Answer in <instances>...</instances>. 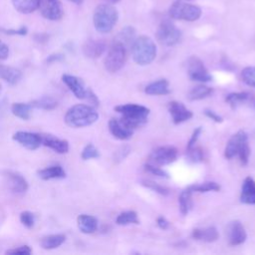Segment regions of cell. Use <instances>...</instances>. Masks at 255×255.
Masks as SVG:
<instances>
[{
    "instance_id": "cell-22",
    "label": "cell",
    "mask_w": 255,
    "mask_h": 255,
    "mask_svg": "<svg viewBox=\"0 0 255 255\" xmlns=\"http://www.w3.org/2000/svg\"><path fill=\"white\" fill-rule=\"evenodd\" d=\"M240 201L245 204H255V180L251 176H247L242 183Z\"/></svg>"
},
{
    "instance_id": "cell-27",
    "label": "cell",
    "mask_w": 255,
    "mask_h": 255,
    "mask_svg": "<svg viewBox=\"0 0 255 255\" xmlns=\"http://www.w3.org/2000/svg\"><path fill=\"white\" fill-rule=\"evenodd\" d=\"M135 38H136L135 37V29L131 26H127V27L123 28L118 33V35L115 37L114 41H117L128 48V47L131 46V44Z\"/></svg>"
},
{
    "instance_id": "cell-39",
    "label": "cell",
    "mask_w": 255,
    "mask_h": 255,
    "mask_svg": "<svg viewBox=\"0 0 255 255\" xmlns=\"http://www.w3.org/2000/svg\"><path fill=\"white\" fill-rule=\"evenodd\" d=\"M100 156V152L98 150V148L92 144V143H88L82 150L81 153V157L84 160H88V159H92V158H98Z\"/></svg>"
},
{
    "instance_id": "cell-43",
    "label": "cell",
    "mask_w": 255,
    "mask_h": 255,
    "mask_svg": "<svg viewBox=\"0 0 255 255\" xmlns=\"http://www.w3.org/2000/svg\"><path fill=\"white\" fill-rule=\"evenodd\" d=\"M5 253L12 255H29L32 253V249L28 245H22L13 249H9Z\"/></svg>"
},
{
    "instance_id": "cell-34",
    "label": "cell",
    "mask_w": 255,
    "mask_h": 255,
    "mask_svg": "<svg viewBox=\"0 0 255 255\" xmlns=\"http://www.w3.org/2000/svg\"><path fill=\"white\" fill-rule=\"evenodd\" d=\"M116 223L119 225H128V224H138L139 220L137 217V213L133 210H128L121 212L117 218Z\"/></svg>"
},
{
    "instance_id": "cell-4",
    "label": "cell",
    "mask_w": 255,
    "mask_h": 255,
    "mask_svg": "<svg viewBox=\"0 0 255 255\" xmlns=\"http://www.w3.org/2000/svg\"><path fill=\"white\" fill-rule=\"evenodd\" d=\"M118 19V10L110 3L97 6L93 15V23L96 30L103 34L110 33L116 26Z\"/></svg>"
},
{
    "instance_id": "cell-23",
    "label": "cell",
    "mask_w": 255,
    "mask_h": 255,
    "mask_svg": "<svg viewBox=\"0 0 255 255\" xmlns=\"http://www.w3.org/2000/svg\"><path fill=\"white\" fill-rule=\"evenodd\" d=\"M78 228L82 233L91 234L98 229V219L89 214H80L77 218Z\"/></svg>"
},
{
    "instance_id": "cell-44",
    "label": "cell",
    "mask_w": 255,
    "mask_h": 255,
    "mask_svg": "<svg viewBox=\"0 0 255 255\" xmlns=\"http://www.w3.org/2000/svg\"><path fill=\"white\" fill-rule=\"evenodd\" d=\"M201 132H202V128H201V127H197V128L193 130V132H192V134H191V136H190V139H189L188 142H187L186 149H188V148L192 147L193 145H195V143L197 142L198 137H199V135L201 134Z\"/></svg>"
},
{
    "instance_id": "cell-36",
    "label": "cell",
    "mask_w": 255,
    "mask_h": 255,
    "mask_svg": "<svg viewBox=\"0 0 255 255\" xmlns=\"http://www.w3.org/2000/svg\"><path fill=\"white\" fill-rule=\"evenodd\" d=\"M242 81L250 86L255 88V67H246L241 72Z\"/></svg>"
},
{
    "instance_id": "cell-8",
    "label": "cell",
    "mask_w": 255,
    "mask_h": 255,
    "mask_svg": "<svg viewBox=\"0 0 255 255\" xmlns=\"http://www.w3.org/2000/svg\"><path fill=\"white\" fill-rule=\"evenodd\" d=\"M187 74L192 81L200 83H207L213 79L204 63L196 56H191L187 59Z\"/></svg>"
},
{
    "instance_id": "cell-5",
    "label": "cell",
    "mask_w": 255,
    "mask_h": 255,
    "mask_svg": "<svg viewBox=\"0 0 255 255\" xmlns=\"http://www.w3.org/2000/svg\"><path fill=\"white\" fill-rule=\"evenodd\" d=\"M200 7L190 4L181 0H176L168 8V14L170 18L175 20H182L187 22H194L201 16Z\"/></svg>"
},
{
    "instance_id": "cell-14",
    "label": "cell",
    "mask_w": 255,
    "mask_h": 255,
    "mask_svg": "<svg viewBox=\"0 0 255 255\" xmlns=\"http://www.w3.org/2000/svg\"><path fill=\"white\" fill-rule=\"evenodd\" d=\"M225 102L232 108L237 109L239 106L247 105L255 110V96L248 92L230 93L226 96Z\"/></svg>"
},
{
    "instance_id": "cell-45",
    "label": "cell",
    "mask_w": 255,
    "mask_h": 255,
    "mask_svg": "<svg viewBox=\"0 0 255 255\" xmlns=\"http://www.w3.org/2000/svg\"><path fill=\"white\" fill-rule=\"evenodd\" d=\"M203 113H204V115H205L208 119L212 120L213 122H215V123H217V124L223 122V118H222L221 116H219L218 114H216L215 112L211 111V110H204Z\"/></svg>"
},
{
    "instance_id": "cell-11",
    "label": "cell",
    "mask_w": 255,
    "mask_h": 255,
    "mask_svg": "<svg viewBox=\"0 0 255 255\" xmlns=\"http://www.w3.org/2000/svg\"><path fill=\"white\" fill-rule=\"evenodd\" d=\"M62 80L65 83V85L70 89V91L75 95V97L77 99L87 100L91 89H89L85 86V83L83 82L82 79H80L76 76H73V75L64 74L62 76Z\"/></svg>"
},
{
    "instance_id": "cell-15",
    "label": "cell",
    "mask_w": 255,
    "mask_h": 255,
    "mask_svg": "<svg viewBox=\"0 0 255 255\" xmlns=\"http://www.w3.org/2000/svg\"><path fill=\"white\" fill-rule=\"evenodd\" d=\"M107 44L102 39H89L83 45V53L90 59L100 58L106 51Z\"/></svg>"
},
{
    "instance_id": "cell-30",
    "label": "cell",
    "mask_w": 255,
    "mask_h": 255,
    "mask_svg": "<svg viewBox=\"0 0 255 255\" xmlns=\"http://www.w3.org/2000/svg\"><path fill=\"white\" fill-rule=\"evenodd\" d=\"M192 191L187 187L186 189L182 190L178 197V204H179V210L182 215H186L190 209L192 208Z\"/></svg>"
},
{
    "instance_id": "cell-40",
    "label": "cell",
    "mask_w": 255,
    "mask_h": 255,
    "mask_svg": "<svg viewBox=\"0 0 255 255\" xmlns=\"http://www.w3.org/2000/svg\"><path fill=\"white\" fill-rule=\"evenodd\" d=\"M141 184L151 190H153L154 192L158 193V194H161V195H167L169 193V189L165 186H162L154 181H151V180H143L141 182Z\"/></svg>"
},
{
    "instance_id": "cell-19",
    "label": "cell",
    "mask_w": 255,
    "mask_h": 255,
    "mask_svg": "<svg viewBox=\"0 0 255 255\" xmlns=\"http://www.w3.org/2000/svg\"><path fill=\"white\" fill-rule=\"evenodd\" d=\"M248 140V134L244 130H238L235 134H233L230 139L228 140L225 149H224V156L227 159H231L235 155H237V151L240 145Z\"/></svg>"
},
{
    "instance_id": "cell-53",
    "label": "cell",
    "mask_w": 255,
    "mask_h": 255,
    "mask_svg": "<svg viewBox=\"0 0 255 255\" xmlns=\"http://www.w3.org/2000/svg\"><path fill=\"white\" fill-rule=\"evenodd\" d=\"M181 1H190V0H181Z\"/></svg>"
},
{
    "instance_id": "cell-18",
    "label": "cell",
    "mask_w": 255,
    "mask_h": 255,
    "mask_svg": "<svg viewBox=\"0 0 255 255\" xmlns=\"http://www.w3.org/2000/svg\"><path fill=\"white\" fill-rule=\"evenodd\" d=\"M5 178H6V182L9 189L15 193L26 192L29 187L28 181L26 180V178L18 172L6 171Z\"/></svg>"
},
{
    "instance_id": "cell-35",
    "label": "cell",
    "mask_w": 255,
    "mask_h": 255,
    "mask_svg": "<svg viewBox=\"0 0 255 255\" xmlns=\"http://www.w3.org/2000/svg\"><path fill=\"white\" fill-rule=\"evenodd\" d=\"M188 188L192 192L203 193V192H208V191H219L220 185L218 183H216L215 181H205V182H202L199 184L189 185Z\"/></svg>"
},
{
    "instance_id": "cell-48",
    "label": "cell",
    "mask_w": 255,
    "mask_h": 255,
    "mask_svg": "<svg viewBox=\"0 0 255 255\" xmlns=\"http://www.w3.org/2000/svg\"><path fill=\"white\" fill-rule=\"evenodd\" d=\"M156 224H157V226H158L160 229H163V230L167 229V228L169 227V225H170L169 221H168L165 217H163V216L157 217V219H156Z\"/></svg>"
},
{
    "instance_id": "cell-28",
    "label": "cell",
    "mask_w": 255,
    "mask_h": 255,
    "mask_svg": "<svg viewBox=\"0 0 255 255\" xmlns=\"http://www.w3.org/2000/svg\"><path fill=\"white\" fill-rule=\"evenodd\" d=\"M65 240L66 236L64 234H51L43 237L40 241V245L43 249L51 250L61 246L65 242Z\"/></svg>"
},
{
    "instance_id": "cell-38",
    "label": "cell",
    "mask_w": 255,
    "mask_h": 255,
    "mask_svg": "<svg viewBox=\"0 0 255 255\" xmlns=\"http://www.w3.org/2000/svg\"><path fill=\"white\" fill-rule=\"evenodd\" d=\"M187 151V157L192 162H199L204 159V151L200 146L193 145L192 147L186 149Z\"/></svg>"
},
{
    "instance_id": "cell-21",
    "label": "cell",
    "mask_w": 255,
    "mask_h": 255,
    "mask_svg": "<svg viewBox=\"0 0 255 255\" xmlns=\"http://www.w3.org/2000/svg\"><path fill=\"white\" fill-rule=\"evenodd\" d=\"M191 236L194 240L202 242H214L219 238V232L214 226L206 228H195L192 230Z\"/></svg>"
},
{
    "instance_id": "cell-32",
    "label": "cell",
    "mask_w": 255,
    "mask_h": 255,
    "mask_svg": "<svg viewBox=\"0 0 255 255\" xmlns=\"http://www.w3.org/2000/svg\"><path fill=\"white\" fill-rule=\"evenodd\" d=\"M212 93H213L212 88L207 87L205 85H198L189 91L187 98L190 101H198V100H202L209 97Z\"/></svg>"
},
{
    "instance_id": "cell-24",
    "label": "cell",
    "mask_w": 255,
    "mask_h": 255,
    "mask_svg": "<svg viewBox=\"0 0 255 255\" xmlns=\"http://www.w3.org/2000/svg\"><path fill=\"white\" fill-rule=\"evenodd\" d=\"M144 93L150 96H165L170 93L169 83L165 79H160L145 86Z\"/></svg>"
},
{
    "instance_id": "cell-7",
    "label": "cell",
    "mask_w": 255,
    "mask_h": 255,
    "mask_svg": "<svg viewBox=\"0 0 255 255\" xmlns=\"http://www.w3.org/2000/svg\"><path fill=\"white\" fill-rule=\"evenodd\" d=\"M157 41L167 47L176 45L181 39V31L168 19L162 20L155 32Z\"/></svg>"
},
{
    "instance_id": "cell-26",
    "label": "cell",
    "mask_w": 255,
    "mask_h": 255,
    "mask_svg": "<svg viewBox=\"0 0 255 255\" xmlns=\"http://www.w3.org/2000/svg\"><path fill=\"white\" fill-rule=\"evenodd\" d=\"M38 176L43 180L59 179L66 176V171L61 165H51L38 170Z\"/></svg>"
},
{
    "instance_id": "cell-3",
    "label": "cell",
    "mask_w": 255,
    "mask_h": 255,
    "mask_svg": "<svg viewBox=\"0 0 255 255\" xmlns=\"http://www.w3.org/2000/svg\"><path fill=\"white\" fill-rule=\"evenodd\" d=\"M131 57L139 66L149 65L156 57V46L153 40L145 35L136 37L130 46Z\"/></svg>"
},
{
    "instance_id": "cell-13",
    "label": "cell",
    "mask_w": 255,
    "mask_h": 255,
    "mask_svg": "<svg viewBox=\"0 0 255 255\" xmlns=\"http://www.w3.org/2000/svg\"><path fill=\"white\" fill-rule=\"evenodd\" d=\"M167 110L174 125H179L183 122H186L193 116L190 110H188L182 103L177 101L169 102L167 105Z\"/></svg>"
},
{
    "instance_id": "cell-16",
    "label": "cell",
    "mask_w": 255,
    "mask_h": 255,
    "mask_svg": "<svg viewBox=\"0 0 255 255\" xmlns=\"http://www.w3.org/2000/svg\"><path fill=\"white\" fill-rule=\"evenodd\" d=\"M247 239V233L244 226L238 220L232 221L228 227V242L231 246H237L244 243Z\"/></svg>"
},
{
    "instance_id": "cell-51",
    "label": "cell",
    "mask_w": 255,
    "mask_h": 255,
    "mask_svg": "<svg viewBox=\"0 0 255 255\" xmlns=\"http://www.w3.org/2000/svg\"><path fill=\"white\" fill-rule=\"evenodd\" d=\"M71 2H74V3H77V4H80L82 2V0H69Z\"/></svg>"
},
{
    "instance_id": "cell-33",
    "label": "cell",
    "mask_w": 255,
    "mask_h": 255,
    "mask_svg": "<svg viewBox=\"0 0 255 255\" xmlns=\"http://www.w3.org/2000/svg\"><path fill=\"white\" fill-rule=\"evenodd\" d=\"M32 107L30 104H24V103H14L11 106V112L12 114L24 121H28L31 118V111Z\"/></svg>"
},
{
    "instance_id": "cell-52",
    "label": "cell",
    "mask_w": 255,
    "mask_h": 255,
    "mask_svg": "<svg viewBox=\"0 0 255 255\" xmlns=\"http://www.w3.org/2000/svg\"><path fill=\"white\" fill-rule=\"evenodd\" d=\"M1 92H2V86H1V84H0V94H1Z\"/></svg>"
},
{
    "instance_id": "cell-17",
    "label": "cell",
    "mask_w": 255,
    "mask_h": 255,
    "mask_svg": "<svg viewBox=\"0 0 255 255\" xmlns=\"http://www.w3.org/2000/svg\"><path fill=\"white\" fill-rule=\"evenodd\" d=\"M41 141L43 145L53 149L57 153H67L70 148L68 140L59 138L50 133H41Z\"/></svg>"
},
{
    "instance_id": "cell-49",
    "label": "cell",
    "mask_w": 255,
    "mask_h": 255,
    "mask_svg": "<svg viewBox=\"0 0 255 255\" xmlns=\"http://www.w3.org/2000/svg\"><path fill=\"white\" fill-rule=\"evenodd\" d=\"M64 59V55H62V54H59V53H57V54H52V55H50L48 58H47V63H55V62H60V61H62Z\"/></svg>"
},
{
    "instance_id": "cell-1",
    "label": "cell",
    "mask_w": 255,
    "mask_h": 255,
    "mask_svg": "<svg viewBox=\"0 0 255 255\" xmlns=\"http://www.w3.org/2000/svg\"><path fill=\"white\" fill-rule=\"evenodd\" d=\"M99 119V114L93 106L78 104L71 107L65 117V123L71 128H85L93 125Z\"/></svg>"
},
{
    "instance_id": "cell-20",
    "label": "cell",
    "mask_w": 255,
    "mask_h": 255,
    "mask_svg": "<svg viewBox=\"0 0 255 255\" xmlns=\"http://www.w3.org/2000/svg\"><path fill=\"white\" fill-rule=\"evenodd\" d=\"M109 130L112 135L121 140L129 139L133 134V129L126 127L120 120L111 119L109 121Z\"/></svg>"
},
{
    "instance_id": "cell-9",
    "label": "cell",
    "mask_w": 255,
    "mask_h": 255,
    "mask_svg": "<svg viewBox=\"0 0 255 255\" xmlns=\"http://www.w3.org/2000/svg\"><path fill=\"white\" fill-rule=\"evenodd\" d=\"M178 155V150L172 145H162L156 147L149 155L148 162L155 165L161 166L172 163L176 160Z\"/></svg>"
},
{
    "instance_id": "cell-42",
    "label": "cell",
    "mask_w": 255,
    "mask_h": 255,
    "mask_svg": "<svg viewBox=\"0 0 255 255\" xmlns=\"http://www.w3.org/2000/svg\"><path fill=\"white\" fill-rule=\"evenodd\" d=\"M20 221L21 223L27 227V228H32L35 224V215L30 212V211H22L20 213Z\"/></svg>"
},
{
    "instance_id": "cell-31",
    "label": "cell",
    "mask_w": 255,
    "mask_h": 255,
    "mask_svg": "<svg viewBox=\"0 0 255 255\" xmlns=\"http://www.w3.org/2000/svg\"><path fill=\"white\" fill-rule=\"evenodd\" d=\"M30 106L35 109L45 110V111H52L58 107V102L49 96L41 97L40 99L34 100L30 103Z\"/></svg>"
},
{
    "instance_id": "cell-6",
    "label": "cell",
    "mask_w": 255,
    "mask_h": 255,
    "mask_svg": "<svg viewBox=\"0 0 255 255\" xmlns=\"http://www.w3.org/2000/svg\"><path fill=\"white\" fill-rule=\"evenodd\" d=\"M127 51L128 48L126 46L117 41H113L104 61L106 70L110 73L120 71L126 64L128 54Z\"/></svg>"
},
{
    "instance_id": "cell-41",
    "label": "cell",
    "mask_w": 255,
    "mask_h": 255,
    "mask_svg": "<svg viewBox=\"0 0 255 255\" xmlns=\"http://www.w3.org/2000/svg\"><path fill=\"white\" fill-rule=\"evenodd\" d=\"M144 169L147 172H149V173H151L155 176H158V177H165V178L169 177L168 173L165 170L160 168L158 165H155V164L150 163V162H147V163L144 164Z\"/></svg>"
},
{
    "instance_id": "cell-29",
    "label": "cell",
    "mask_w": 255,
    "mask_h": 255,
    "mask_svg": "<svg viewBox=\"0 0 255 255\" xmlns=\"http://www.w3.org/2000/svg\"><path fill=\"white\" fill-rule=\"evenodd\" d=\"M12 4L18 12L30 14L38 9L40 0H12Z\"/></svg>"
},
{
    "instance_id": "cell-25",
    "label": "cell",
    "mask_w": 255,
    "mask_h": 255,
    "mask_svg": "<svg viewBox=\"0 0 255 255\" xmlns=\"http://www.w3.org/2000/svg\"><path fill=\"white\" fill-rule=\"evenodd\" d=\"M0 79L10 85H16L22 79V72L14 67L0 65Z\"/></svg>"
},
{
    "instance_id": "cell-10",
    "label": "cell",
    "mask_w": 255,
    "mask_h": 255,
    "mask_svg": "<svg viewBox=\"0 0 255 255\" xmlns=\"http://www.w3.org/2000/svg\"><path fill=\"white\" fill-rule=\"evenodd\" d=\"M38 9L41 15L50 21H58L64 15V9L60 0H40Z\"/></svg>"
},
{
    "instance_id": "cell-47",
    "label": "cell",
    "mask_w": 255,
    "mask_h": 255,
    "mask_svg": "<svg viewBox=\"0 0 255 255\" xmlns=\"http://www.w3.org/2000/svg\"><path fill=\"white\" fill-rule=\"evenodd\" d=\"M9 56V48L8 46L0 40V60H5Z\"/></svg>"
},
{
    "instance_id": "cell-2",
    "label": "cell",
    "mask_w": 255,
    "mask_h": 255,
    "mask_svg": "<svg viewBox=\"0 0 255 255\" xmlns=\"http://www.w3.org/2000/svg\"><path fill=\"white\" fill-rule=\"evenodd\" d=\"M115 111L122 115L120 121L130 129H135L147 122L149 109L142 105L126 104L115 107Z\"/></svg>"
},
{
    "instance_id": "cell-12",
    "label": "cell",
    "mask_w": 255,
    "mask_h": 255,
    "mask_svg": "<svg viewBox=\"0 0 255 255\" xmlns=\"http://www.w3.org/2000/svg\"><path fill=\"white\" fill-rule=\"evenodd\" d=\"M13 139L27 149L35 150L42 144L41 133L18 130L13 134Z\"/></svg>"
},
{
    "instance_id": "cell-46",
    "label": "cell",
    "mask_w": 255,
    "mask_h": 255,
    "mask_svg": "<svg viewBox=\"0 0 255 255\" xmlns=\"http://www.w3.org/2000/svg\"><path fill=\"white\" fill-rule=\"evenodd\" d=\"M5 34H8V35H19V36H24V35H26L27 34V32H28V29L26 28V27H21V28H19V29H8V30H6V29H3L2 30Z\"/></svg>"
},
{
    "instance_id": "cell-50",
    "label": "cell",
    "mask_w": 255,
    "mask_h": 255,
    "mask_svg": "<svg viewBox=\"0 0 255 255\" xmlns=\"http://www.w3.org/2000/svg\"><path fill=\"white\" fill-rule=\"evenodd\" d=\"M106 1L107 3H110V4H115V3H118L120 0H104Z\"/></svg>"
},
{
    "instance_id": "cell-37",
    "label": "cell",
    "mask_w": 255,
    "mask_h": 255,
    "mask_svg": "<svg viewBox=\"0 0 255 255\" xmlns=\"http://www.w3.org/2000/svg\"><path fill=\"white\" fill-rule=\"evenodd\" d=\"M250 154H251V149H250V146H249V143H248V140L244 141L238 151H237V155L240 159V162L242 165H246L249 161V157H250Z\"/></svg>"
}]
</instances>
